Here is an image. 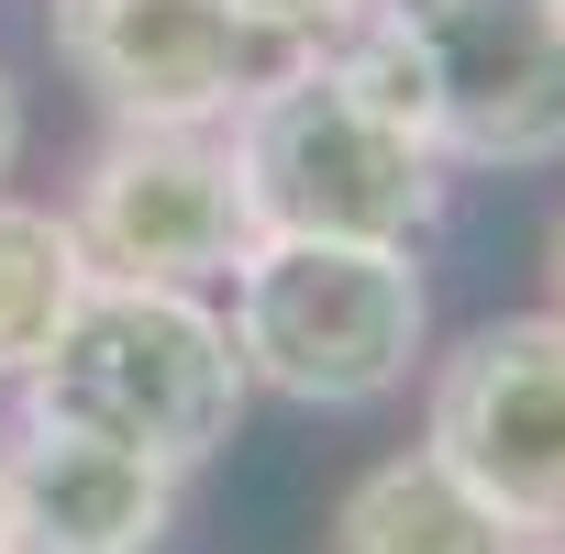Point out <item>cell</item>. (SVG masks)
<instances>
[{"label":"cell","instance_id":"5","mask_svg":"<svg viewBox=\"0 0 565 554\" xmlns=\"http://www.w3.org/2000/svg\"><path fill=\"white\" fill-rule=\"evenodd\" d=\"M422 455L510 543H554L565 532V322L510 311V322H477L455 355H433Z\"/></svg>","mask_w":565,"mask_h":554},{"label":"cell","instance_id":"1","mask_svg":"<svg viewBox=\"0 0 565 554\" xmlns=\"http://www.w3.org/2000/svg\"><path fill=\"white\" fill-rule=\"evenodd\" d=\"M233 189L255 244L311 233V244H422L444 222V156L377 100V78L344 45H277L255 89L222 122Z\"/></svg>","mask_w":565,"mask_h":554},{"label":"cell","instance_id":"14","mask_svg":"<svg viewBox=\"0 0 565 554\" xmlns=\"http://www.w3.org/2000/svg\"><path fill=\"white\" fill-rule=\"evenodd\" d=\"M510 554H565V532H554V543H510Z\"/></svg>","mask_w":565,"mask_h":554},{"label":"cell","instance_id":"11","mask_svg":"<svg viewBox=\"0 0 565 554\" xmlns=\"http://www.w3.org/2000/svg\"><path fill=\"white\" fill-rule=\"evenodd\" d=\"M233 12L255 23V45H333L355 23V0H233Z\"/></svg>","mask_w":565,"mask_h":554},{"label":"cell","instance_id":"3","mask_svg":"<svg viewBox=\"0 0 565 554\" xmlns=\"http://www.w3.org/2000/svg\"><path fill=\"white\" fill-rule=\"evenodd\" d=\"M333 45L444 167L565 156V0H355Z\"/></svg>","mask_w":565,"mask_h":554},{"label":"cell","instance_id":"7","mask_svg":"<svg viewBox=\"0 0 565 554\" xmlns=\"http://www.w3.org/2000/svg\"><path fill=\"white\" fill-rule=\"evenodd\" d=\"M45 34H56V67L100 100V122L222 134L266 67L233 0H45Z\"/></svg>","mask_w":565,"mask_h":554},{"label":"cell","instance_id":"8","mask_svg":"<svg viewBox=\"0 0 565 554\" xmlns=\"http://www.w3.org/2000/svg\"><path fill=\"white\" fill-rule=\"evenodd\" d=\"M178 488L189 477H167V466H145L100 433L34 422V411H12V433H0L12 554H156L178 532Z\"/></svg>","mask_w":565,"mask_h":554},{"label":"cell","instance_id":"2","mask_svg":"<svg viewBox=\"0 0 565 554\" xmlns=\"http://www.w3.org/2000/svg\"><path fill=\"white\" fill-rule=\"evenodd\" d=\"M244 399L255 388L233 366L222 300L211 289H134V277H89L78 311L45 344V366L12 388V411L100 433V444H122L167 477H200L233 444Z\"/></svg>","mask_w":565,"mask_h":554},{"label":"cell","instance_id":"9","mask_svg":"<svg viewBox=\"0 0 565 554\" xmlns=\"http://www.w3.org/2000/svg\"><path fill=\"white\" fill-rule=\"evenodd\" d=\"M322 554H510V532H499L422 444H399V455H377V466L333 499Z\"/></svg>","mask_w":565,"mask_h":554},{"label":"cell","instance_id":"6","mask_svg":"<svg viewBox=\"0 0 565 554\" xmlns=\"http://www.w3.org/2000/svg\"><path fill=\"white\" fill-rule=\"evenodd\" d=\"M67 233L89 277H134V289H222L255 244L233 145L178 122H111L67 189Z\"/></svg>","mask_w":565,"mask_h":554},{"label":"cell","instance_id":"4","mask_svg":"<svg viewBox=\"0 0 565 554\" xmlns=\"http://www.w3.org/2000/svg\"><path fill=\"white\" fill-rule=\"evenodd\" d=\"M233 311V366L244 388L289 399V411H377L433 366V289L411 244H311V233H266L222 277Z\"/></svg>","mask_w":565,"mask_h":554},{"label":"cell","instance_id":"10","mask_svg":"<svg viewBox=\"0 0 565 554\" xmlns=\"http://www.w3.org/2000/svg\"><path fill=\"white\" fill-rule=\"evenodd\" d=\"M78 289H89V266H78L67 211L0 189V388H23V377L45 366V344H56V322L78 311Z\"/></svg>","mask_w":565,"mask_h":554},{"label":"cell","instance_id":"15","mask_svg":"<svg viewBox=\"0 0 565 554\" xmlns=\"http://www.w3.org/2000/svg\"><path fill=\"white\" fill-rule=\"evenodd\" d=\"M0 554H12V510H0Z\"/></svg>","mask_w":565,"mask_h":554},{"label":"cell","instance_id":"12","mask_svg":"<svg viewBox=\"0 0 565 554\" xmlns=\"http://www.w3.org/2000/svg\"><path fill=\"white\" fill-rule=\"evenodd\" d=\"M12 167H23V89H12V67H0V189H12Z\"/></svg>","mask_w":565,"mask_h":554},{"label":"cell","instance_id":"13","mask_svg":"<svg viewBox=\"0 0 565 554\" xmlns=\"http://www.w3.org/2000/svg\"><path fill=\"white\" fill-rule=\"evenodd\" d=\"M543 277H554V300H543V311L565 322V211H554V244H543Z\"/></svg>","mask_w":565,"mask_h":554}]
</instances>
